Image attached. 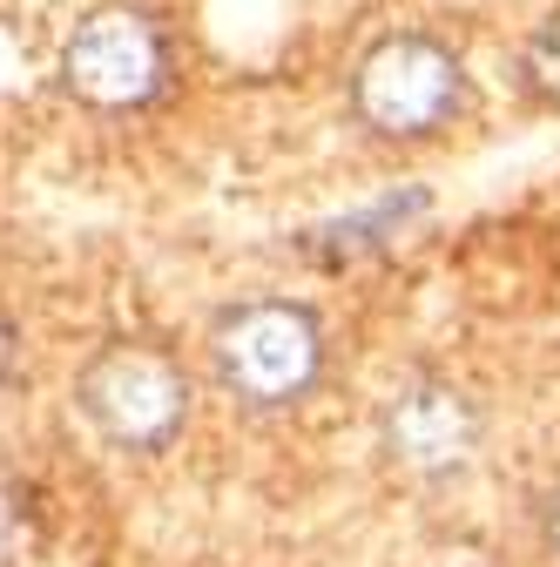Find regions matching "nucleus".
<instances>
[{
	"label": "nucleus",
	"mask_w": 560,
	"mask_h": 567,
	"mask_svg": "<svg viewBox=\"0 0 560 567\" xmlns=\"http://www.w3.org/2000/svg\"><path fill=\"white\" fill-rule=\"evenodd\" d=\"M459 109V61L433 41H385L359 68V115L378 135H433Z\"/></svg>",
	"instance_id": "3"
},
{
	"label": "nucleus",
	"mask_w": 560,
	"mask_h": 567,
	"mask_svg": "<svg viewBox=\"0 0 560 567\" xmlns=\"http://www.w3.org/2000/svg\"><path fill=\"white\" fill-rule=\"evenodd\" d=\"M479 440V419L453 385H412L385 412V446L412 473H453Z\"/></svg>",
	"instance_id": "5"
},
{
	"label": "nucleus",
	"mask_w": 560,
	"mask_h": 567,
	"mask_svg": "<svg viewBox=\"0 0 560 567\" xmlns=\"http://www.w3.org/2000/svg\"><path fill=\"white\" fill-rule=\"evenodd\" d=\"M527 82H533L547 102H560V14L527 41Z\"/></svg>",
	"instance_id": "6"
},
{
	"label": "nucleus",
	"mask_w": 560,
	"mask_h": 567,
	"mask_svg": "<svg viewBox=\"0 0 560 567\" xmlns=\"http://www.w3.org/2000/svg\"><path fill=\"white\" fill-rule=\"evenodd\" d=\"M0 359H8V338H0Z\"/></svg>",
	"instance_id": "8"
},
{
	"label": "nucleus",
	"mask_w": 560,
	"mask_h": 567,
	"mask_svg": "<svg viewBox=\"0 0 560 567\" xmlns=\"http://www.w3.org/2000/svg\"><path fill=\"white\" fill-rule=\"evenodd\" d=\"M82 405L95 412V425L115 440V446H135V453H156L176 440V425L189 412V385L169 359H156V351H108V359L89 365L82 379Z\"/></svg>",
	"instance_id": "2"
},
{
	"label": "nucleus",
	"mask_w": 560,
	"mask_h": 567,
	"mask_svg": "<svg viewBox=\"0 0 560 567\" xmlns=\"http://www.w3.org/2000/svg\"><path fill=\"white\" fill-rule=\"evenodd\" d=\"M61 75L95 109H143L169 75V54H163V34L143 14L108 8V14H89L75 28V41L61 54Z\"/></svg>",
	"instance_id": "4"
},
{
	"label": "nucleus",
	"mask_w": 560,
	"mask_h": 567,
	"mask_svg": "<svg viewBox=\"0 0 560 567\" xmlns=\"http://www.w3.org/2000/svg\"><path fill=\"white\" fill-rule=\"evenodd\" d=\"M318 324L291 305H250L217 324V372L250 405H291L318 379Z\"/></svg>",
	"instance_id": "1"
},
{
	"label": "nucleus",
	"mask_w": 560,
	"mask_h": 567,
	"mask_svg": "<svg viewBox=\"0 0 560 567\" xmlns=\"http://www.w3.org/2000/svg\"><path fill=\"white\" fill-rule=\"evenodd\" d=\"M547 540L560 547V493H553V507H547Z\"/></svg>",
	"instance_id": "7"
}]
</instances>
